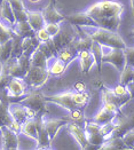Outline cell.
<instances>
[{"instance_id": "14", "label": "cell", "mask_w": 134, "mask_h": 150, "mask_svg": "<svg viewBox=\"0 0 134 150\" xmlns=\"http://www.w3.org/2000/svg\"><path fill=\"white\" fill-rule=\"evenodd\" d=\"M65 20H68L71 24L76 25V26H98L95 21L86 12L71 14Z\"/></svg>"}, {"instance_id": "24", "label": "cell", "mask_w": 134, "mask_h": 150, "mask_svg": "<svg viewBox=\"0 0 134 150\" xmlns=\"http://www.w3.org/2000/svg\"><path fill=\"white\" fill-rule=\"evenodd\" d=\"M0 15L9 24L14 25L16 23L15 16H14V12H13L12 7H11V5H9V2L7 0H4L1 2V5H0Z\"/></svg>"}, {"instance_id": "43", "label": "cell", "mask_w": 134, "mask_h": 150, "mask_svg": "<svg viewBox=\"0 0 134 150\" xmlns=\"http://www.w3.org/2000/svg\"><path fill=\"white\" fill-rule=\"evenodd\" d=\"M103 108L107 110V111H110L112 113H118L119 109L113 104V103H110V102H104L103 103Z\"/></svg>"}, {"instance_id": "5", "label": "cell", "mask_w": 134, "mask_h": 150, "mask_svg": "<svg viewBox=\"0 0 134 150\" xmlns=\"http://www.w3.org/2000/svg\"><path fill=\"white\" fill-rule=\"evenodd\" d=\"M102 62L110 63L112 64L117 70L122 71L126 65V60H125V54L122 48H111L110 52H104Z\"/></svg>"}, {"instance_id": "42", "label": "cell", "mask_w": 134, "mask_h": 150, "mask_svg": "<svg viewBox=\"0 0 134 150\" xmlns=\"http://www.w3.org/2000/svg\"><path fill=\"white\" fill-rule=\"evenodd\" d=\"M113 91V93L116 94V95H119V96H124V95H126V94H128V89L126 86H124V85H118V86H116V88H113L112 89Z\"/></svg>"}, {"instance_id": "3", "label": "cell", "mask_w": 134, "mask_h": 150, "mask_svg": "<svg viewBox=\"0 0 134 150\" xmlns=\"http://www.w3.org/2000/svg\"><path fill=\"white\" fill-rule=\"evenodd\" d=\"M21 104L25 107H29L36 111L37 115H45L47 113V108H46V99L45 94L41 93L39 89H35L31 93H29L25 98L18 101Z\"/></svg>"}, {"instance_id": "29", "label": "cell", "mask_w": 134, "mask_h": 150, "mask_svg": "<svg viewBox=\"0 0 134 150\" xmlns=\"http://www.w3.org/2000/svg\"><path fill=\"white\" fill-rule=\"evenodd\" d=\"M13 53V40H8L7 42L0 45V63L2 64L12 57Z\"/></svg>"}, {"instance_id": "23", "label": "cell", "mask_w": 134, "mask_h": 150, "mask_svg": "<svg viewBox=\"0 0 134 150\" xmlns=\"http://www.w3.org/2000/svg\"><path fill=\"white\" fill-rule=\"evenodd\" d=\"M100 149H108V150H118V149H126V146L121 137H111L110 139L106 140L103 144L100 147Z\"/></svg>"}, {"instance_id": "38", "label": "cell", "mask_w": 134, "mask_h": 150, "mask_svg": "<svg viewBox=\"0 0 134 150\" xmlns=\"http://www.w3.org/2000/svg\"><path fill=\"white\" fill-rule=\"evenodd\" d=\"M126 65H131L134 68V47H125L124 48Z\"/></svg>"}, {"instance_id": "19", "label": "cell", "mask_w": 134, "mask_h": 150, "mask_svg": "<svg viewBox=\"0 0 134 150\" xmlns=\"http://www.w3.org/2000/svg\"><path fill=\"white\" fill-rule=\"evenodd\" d=\"M39 45H40V41L38 40L36 35L31 36V37L23 38V40H22V52L25 55L31 56L39 48Z\"/></svg>"}, {"instance_id": "36", "label": "cell", "mask_w": 134, "mask_h": 150, "mask_svg": "<svg viewBox=\"0 0 134 150\" xmlns=\"http://www.w3.org/2000/svg\"><path fill=\"white\" fill-rule=\"evenodd\" d=\"M122 138L126 146V149H134V128L126 132Z\"/></svg>"}, {"instance_id": "48", "label": "cell", "mask_w": 134, "mask_h": 150, "mask_svg": "<svg viewBox=\"0 0 134 150\" xmlns=\"http://www.w3.org/2000/svg\"><path fill=\"white\" fill-rule=\"evenodd\" d=\"M50 4H52V5H54V6H55V4H56V0H50Z\"/></svg>"}, {"instance_id": "10", "label": "cell", "mask_w": 134, "mask_h": 150, "mask_svg": "<svg viewBox=\"0 0 134 150\" xmlns=\"http://www.w3.org/2000/svg\"><path fill=\"white\" fill-rule=\"evenodd\" d=\"M45 99H46V102H54L69 111L73 110V109H78V107L76 105V103L72 100V92H64V93L55 94L52 96L45 95Z\"/></svg>"}, {"instance_id": "6", "label": "cell", "mask_w": 134, "mask_h": 150, "mask_svg": "<svg viewBox=\"0 0 134 150\" xmlns=\"http://www.w3.org/2000/svg\"><path fill=\"white\" fill-rule=\"evenodd\" d=\"M44 119H45V115H37L36 118H35L37 125V131H38V139H37V142H38L37 148L38 149L49 148L50 142H52V140L49 139L48 133H47V131L45 128Z\"/></svg>"}, {"instance_id": "2", "label": "cell", "mask_w": 134, "mask_h": 150, "mask_svg": "<svg viewBox=\"0 0 134 150\" xmlns=\"http://www.w3.org/2000/svg\"><path fill=\"white\" fill-rule=\"evenodd\" d=\"M88 37L91 38L93 41H96L100 45L110 47V48H122L124 50L126 47L124 40L122 37L113 31H110L107 29H102L98 28L96 31H94L92 35H89Z\"/></svg>"}, {"instance_id": "34", "label": "cell", "mask_w": 134, "mask_h": 150, "mask_svg": "<svg viewBox=\"0 0 134 150\" xmlns=\"http://www.w3.org/2000/svg\"><path fill=\"white\" fill-rule=\"evenodd\" d=\"M79 64H80V69L83 74H88L91 71V69L93 68V65L95 64V60L93 57V55L91 54L89 56L85 57H79Z\"/></svg>"}, {"instance_id": "7", "label": "cell", "mask_w": 134, "mask_h": 150, "mask_svg": "<svg viewBox=\"0 0 134 150\" xmlns=\"http://www.w3.org/2000/svg\"><path fill=\"white\" fill-rule=\"evenodd\" d=\"M9 103L11 102L6 93V89L0 92V127L8 126L11 128L14 123L12 116L9 113Z\"/></svg>"}, {"instance_id": "49", "label": "cell", "mask_w": 134, "mask_h": 150, "mask_svg": "<svg viewBox=\"0 0 134 150\" xmlns=\"http://www.w3.org/2000/svg\"><path fill=\"white\" fill-rule=\"evenodd\" d=\"M131 35H132V36L134 37V29H132V31H131Z\"/></svg>"}, {"instance_id": "13", "label": "cell", "mask_w": 134, "mask_h": 150, "mask_svg": "<svg viewBox=\"0 0 134 150\" xmlns=\"http://www.w3.org/2000/svg\"><path fill=\"white\" fill-rule=\"evenodd\" d=\"M130 100H131L130 93L126 94V95H124V96H119V95H116L113 93V91L109 89V88H106V89L102 91V101H103V103L104 102L113 103L118 109L123 108Z\"/></svg>"}, {"instance_id": "21", "label": "cell", "mask_w": 134, "mask_h": 150, "mask_svg": "<svg viewBox=\"0 0 134 150\" xmlns=\"http://www.w3.org/2000/svg\"><path fill=\"white\" fill-rule=\"evenodd\" d=\"M56 55H57V59H60L61 61H63L67 65L69 63L72 62L73 60L78 59V52L73 50L72 47L70 46V44L67 45L65 47L61 48V50L56 53Z\"/></svg>"}, {"instance_id": "22", "label": "cell", "mask_w": 134, "mask_h": 150, "mask_svg": "<svg viewBox=\"0 0 134 150\" xmlns=\"http://www.w3.org/2000/svg\"><path fill=\"white\" fill-rule=\"evenodd\" d=\"M30 62H31V67L48 69V59L39 48L30 56Z\"/></svg>"}, {"instance_id": "37", "label": "cell", "mask_w": 134, "mask_h": 150, "mask_svg": "<svg viewBox=\"0 0 134 150\" xmlns=\"http://www.w3.org/2000/svg\"><path fill=\"white\" fill-rule=\"evenodd\" d=\"M46 31L50 35V37H55L56 35H59L61 32V26L60 23H46L45 24Z\"/></svg>"}, {"instance_id": "25", "label": "cell", "mask_w": 134, "mask_h": 150, "mask_svg": "<svg viewBox=\"0 0 134 150\" xmlns=\"http://www.w3.org/2000/svg\"><path fill=\"white\" fill-rule=\"evenodd\" d=\"M21 132L25 134L26 137L31 139H35L37 141L38 139V131H37V125L35 119H28L24 124L21 125Z\"/></svg>"}, {"instance_id": "46", "label": "cell", "mask_w": 134, "mask_h": 150, "mask_svg": "<svg viewBox=\"0 0 134 150\" xmlns=\"http://www.w3.org/2000/svg\"><path fill=\"white\" fill-rule=\"evenodd\" d=\"M131 4H132V13H133V17H134V0H131Z\"/></svg>"}, {"instance_id": "40", "label": "cell", "mask_w": 134, "mask_h": 150, "mask_svg": "<svg viewBox=\"0 0 134 150\" xmlns=\"http://www.w3.org/2000/svg\"><path fill=\"white\" fill-rule=\"evenodd\" d=\"M36 37L38 38V40H39L40 42H45V41H48L49 39H52L50 35L46 31L45 28H43V29L36 31Z\"/></svg>"}, {"instance_id": "31", "label": "cell", "mask_w": 134, "mask_h": 150, "mask_svg": "<svg viewBox=\"0 0 134 150\" xmlns=\"http://www.w3.org/2000/svg\"><path fill=\"white\" fill-rule=\"evenodd\" d=\"M67 64L63 62V61H61L60 59H55L54 60V62L52 63V65L48 68V71L50 75L53 76H61L63 75V72L65 71V69H67Z\"/></svg>"}, {"instance_id": "28", "label": "cell", "mask_w": 134, "mask_h": 150, "mask_svg": "<svg viewBox=\"0 0 134 150\" xmlns=\"http://www.w3.org/2000/svg\"><path fill=\"white\" fill-rule=\"evenodd\" d=\"M92 42H93V40L87 36V37H85V38L73 39L72 41L70 42V46H71L74 50H77V52L79 53L80 50H89V48H91V46H92Z\"/></svg>"}, {"instance_id": "27", "label": "cell", "mask_w": 134, "mask_h": 150, "mask_svg": "<svg viewBox=\"0 0 134 150\" xmlns=\"http://www.w3.org/2000/svg\"><path fill=\"white\" fill-rule=\"evenodd\" d=\"M116 115H117V113H112V112H110V111H107V110L102 107V109L94 116V122L100 124V125L108 124V123L112 122V120L115 119Z\"/></svg>"}, {"instance_id": "15", "label": "cell", "mask_w": 134, "mask_h": 150, "mask_svg": "<svg viewBox=\"0 0 134 150\" xmlns=\"http://www.w3.org/2000/svg\"><path fill=\"white\" fill-rule=\"evenodd\" d=\"M9 113L12 116L13 120L18 123L20 125L24 124L29 119L28 113H26V107L21 104L20 102L17 103H9Z\"/></svg>"}, {"instance_id": "51", "label": "cell", "mask_w": 134, "mask_h": 150, "mask_svg": "<svg viewBox=\"0 0 134 150\" xmlns=\"http://www.w3.org/2000/svg\"><path fill=\"white\" fill-rule=\"evenodd\" d=\"M133 81H134V72H133Z\"/></svg>"}, {"instance_id": "4", "label": "cell", "mask_w": 134, "mask_h": 150, "mask_svg": "<svg viewBox=\"0 0 134 150\" xmlns=\"http://www.w3.org/2000/svg\"><path fill=\"white\" fill-rule=\"evenodd\" d=\"M49 71L48 69H43V68H37V67H31L28 74L25 75L23 80L25 81L26 85L31 86L33 89H39L43 87L46 81L49 78Z\"/></svg>"}, {"instance_id": "33", "label": "cell", "mask_w": 134, "mask_h": 150, "mask_svg": "<svg viewBox=\"0 0 134 150\" xmlns=\"http://www.w3.org/2000/svg\"><path fill=\"white\" fill-rule=\"evenodd\" d=\"M14 35H15V33H14L13 29L6 26V25L0 21V45H2V44H5V42H7L8 40L13 39Z\"/></svg>"}, {"instance_id": "50", "label": "cell", "mask_w": 134, "mask_h": 150, "mask_svg": "<svg viewBox=\"0 0 134 150\" xmlns=\"http://www.w3.org/2000/svg\"><path fill=\"white\" fill-rule=\"evenodd\" d=\"M2 1H4V0H0V5H1V2H2Z\"/></svg>"}, {"instance_id": "44", "label": "cell", "mask_w": 134, "mask_h": 150, "mask_svg": "<svg viewBox=\"0 0 134 150\" xmlns=\"http://www.w3.org/2000/svg\"><path fill=\"white\" fill-rule=\"evenodd\" d=\"M85 84L84 83H76L74 84V89L77 92H84L85 91Z\"/></svg>"}, {"instance_id": "18", "label": "cell", "mask_w": 134, "mask_h": 150, "mask_svg": "<svg viewBox=\"0 0 134 150\" xmlns=\"http://www.w3.org/2000/svg\"><path fill=\"white\" fill-rule=\"evenodd\" d=\"M13 31L16 36L21 38H26L35 36L36 32L33 31V29L30 26V24L28 23V21H22V22H16L13 25Z\"/></svg>"}, {"instance_id": "11", "label": "cell", "mask_w": 134, "mask_h": 150, "mask_svg": "<svg viewBox=\"0 0 134 150\" xmlns=\"http://www.w3.org/2000/svg\"><path fill=\"white\" fill-rule=\"evenodd\" d=\"M112 122L115 123V129H113L112 137H121L122 138L126 132L134 128V120L132 118L124 116V115H122V117H117V115H116V117Z\"/></svg>"}, {"instance_id": "16", "label": "cell", "mask_w": 134, "mask_h": 150, "mask_svg": "<svg viewBox=\"0 0 134 150\" xmlns=\"http://www.w3.org/2000/svg\"><path fill=\"white\" fill-rule=\"evenodd\" d=\"M69 122L70 120L67 119V118H63V119H44L45 128H46V131L48 133L49 139L53 141V139L56 137L59 129L63 126H67V124Z\"/></svg>"}, {"instance_id": "39", "label": "cell", "mask_w": 134, "mask_h": 150, "mask_svg": "<svg viewBox=\"0 0 134 150\" xmlns=\"http://www.w3.org/2000/svg\"><path fill=\"white\" fill-rule=\"evenodd\" d=\"M84 118V115L83 112L78 109H73V110H70V113H69V119H71L73 123H78V122H82Z\"/></svg>"}, {"instance_id": "47", "label": "cell", "mask_w": 134, "mask_h": 150, "mask_svg": "<svg viewBox=\"0 0 134 150\" xmlns=\"http://www.w3.org/2000/svg\"><path fill=\"white\" fill-rule=\"evenodd\" d=\"M29 1H30L31 4H37V2H39L40 0H29Z\"/></svg>"}, {"instance_id": "8", "label": "cell", "mask_w": 134, "mask_h": 150, "mask_svg": "<svg viewBox=\"0 0 134 150\" xmlns=\"http://www.w3.org/2000/svg\"><path fill=\"white\" fill-rule=\"evenodd\" d=\"M6 93L11 99H18L24 96V94L26 93V84L22 78H15L12 77L9 83L7 84L6 87Z\"/></svg>"}, {"instance_id": "35", "label": "cell", "mask_w": 134, "mask_h": 150, "mask_svg": "<svg viewBox=\"0 0 134 150\" xmlns=\"http://www.w3.org/2000/svg\"><path fill=\"white\" fill-rule=\"evenodd\" d=\"M88 98H89V95L87 93H84V92H76V93H73L72 92V100L78 108L84 107L87 103V101H88Z\"/></svg>"}, {"instance_id": "30", "label": "cell", "mask_w": 134, "mask_h": 150, "mask_svg": "<svg viewBox=\"0 0 134 150\" xmlns=\"http://www.w3.org/2000/svg\"><path fill=\"white\" fill-rule=\"evenodd\" d=\"M39 50L45 54V56H46L48 60L49 59H53V57L56 55V53H57V50L55 48V46H54L52 39H49L48 41H45V42H40Z\"/></svg>"}, {"instance_id": "32", "label": "cell", "mask_w": 134, "mask_h": 150, "mask_svg": "<svg viewBox=\"0 0 134 150\" xmlns=\"http://www.w3.org/2000/svg\"><path fill=\"white\" fill-rule=\"evenodd\" d=\"M133 72L134 68L131 65H125V68L122 70V75H121V79H119V84L127 86L131 81H133Z\"/></svg>"}, {"instance_id": "45", "label": "cell", "mask_w": 134, "mask_h": 150, "mask_svg": "<svg viewBox=\"0 0 134 150\" xmlns=\"http://www.w3.org/2000/svg\"><path fill=\"white\" fill-rule=\"evenodd\" d=\"M126 87L128 89V93L131 95V99H134V81H131Z\"/></svg>"}, {"instance_id": "12", "label": "cell", "mask_w": 134, "mask_h": 150, "mask_svg": "<svg viewBox=\"0 0 134 150\" xmlns=\"http://www.w3.org/2000/svg\"><path fill=\"white\" fill-rule=\"evenodd\" d=\"M67 128L69 131V133L73 137V139L77 141L78 146L82 149H88L89 148V143H88V139L86 135L85 131L77 125V123H68L67 124Z\"/></svg>"}, {"instance_id": "17", "label": "cell", "mask_w": 134, "mask_h": 150, "mask_svg": "<svg viewBox=\"0 0 134 150\" xmlns=\"http://www.w3.org/2000/svg\"><path fill=\"white\" fill-rule=\"evenodd\" d=\"M41 14H43L46 23H61L62 21L65 20V17L62 15L61 13L56 11L55 6L52 5V4H49L47 7H45L43 9Z\"/></svg>"}, {"instance_id": "9", "label": "cell", "mask_w": 134, "mask_h": 150, "mask_svg": "<svg viewBox=\"0 0 134 150\" xmlns=\"http://www.w3.org/2000/svg\"><path fill=\"white\" fill-rule=\"evenodd\" d=\"M1 137H2V146L1 148L4 150H16L18 149V135L17 132H14L8 126L0 127Z\"/></svg>"}, {"instance_id": "1", "label": "cell", "mask_w": 134, "mask_h": 150, "mask_svg": "<svg viewBox=\"0 0 134 150\" xmlns=\"http://www.w3.org/2000/svg\"><path fill=\"white\" fill-rule=\"evenodd\" d=\"M124 6L118 1L102 0L92 5L86 13L95 21L98 28L117 32L121 25V16Z\"/></svg>"}, {"instance_id": "20", "label": "cell", "mask_w": 134, "mask_h": 150, "mask_svg": "<svg viewBox=\"0 0 134 150\" xmlns=\"http://www.w3.org/2000/svg\"><path fill=\"white\" fill-rule=\"evenodd\" d=\"M28 23L33 29L35 32L45 28L46 24L41 12H28Z\"/></svg>"}, {"instance_id": "41", "label": "cell", "mask_w": 134, "mask_h": 150, "mask_svg": "<svg viewBox=\"0 0 134 150\" xmlns=\"http://www.w3.org/2000/svg\"><path fill=\"white\" fill-rule=\"evenodd\" d=\"M7 1L9 2L13 12H15V11H23V9H25L23 0H7Z\"/></svg>"}, {"instance_id": "26", "label": "cell", "mask_w": 134, "mask_h": 150, "mask_svg": "<svg viewBox=\"0 0 134 150\" xmlns=\"http://www.w3.org/2000/svg\"><path fill=\"white\" fill-rule=\"evenodd\" d=\"M91 53H92V55H93V57H94V60H95V63L98 64V68L99 70H100V74H101V69H102V57H103V46L102 45H100L99 42L96 41H93L92 42V46H91Z\"/></svg>"}]
</instances>
